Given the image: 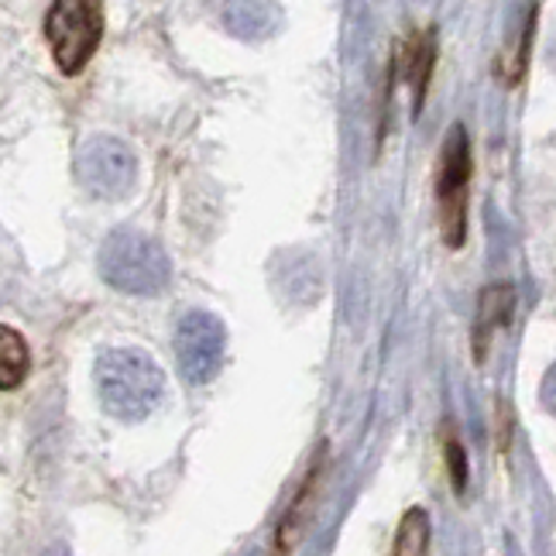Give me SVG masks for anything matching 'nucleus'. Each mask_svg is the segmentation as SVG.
Segmentation results:
<instances>
[{
	"label": "nucleus",
	"instance_id": "1a4fd4ad",
	"mask_svg": "<svg viewBox=\"0 0 556 556\" xmlns=\"http://www.w3.org/2000/svg\"><path fill=\"white\" fill-rule=\"evenodd\" d=\"M399 66H402L405 79L413 83V90H416V111H419L422 97H426V87H430V76H433V31H422V35L405 41L402 55H399Z\"/></svg>",
	"mask_w": 556,
	"mask_h": 556
},
{
	"label": "nucleus",
	"instance_id": "4468645a",
	"mask_svg": "<svg viewBox=\"0 0 556 556\" xmlns=\"http://www.w3.org/2000/svg\"><path fill=\"white\" fill-rule=\"evenodd\" d=\"M540 399H543L546 409L556 416V365L546 371V378H543V384H540Z\"/></svg>",
	"mask_w": 556,
	"mask_h": 556
},
{
	"label": "nucleus",
	"instance_id": "39448f33",
	"mask_svg": "<svg viewBox=\"0 0 556 556\" xmlns=\"http://www.w3.org/2000/svg\"><path fill=\"white\" fill-rule=\"evenodd\" d=\"M227 354V330L213 313L192 309L179 319L176 330V365L189 384H206L217 378Z\"/></svg>",
	"mask_w": 556,
	"mask_h": 556
},
{
	"label": "nucleus",
	"instance_id": "f03ea898",
	"mask_svg": "<svg viewBox=\"0 0 556 556\" xmlns=\"http://www.w3.org/2000/svg\"><path fill=\"white\" fill-rule=\"evenodd\" d=\"M100 275L106 286L131 295H155L173 282V262L159 241L138 230H114L100 248Z\"/></svg>",
	"mask_w": 556,
	"mask_h": 556
},
{
	"label": "nucleus",
	"instance_id": "f257e3e1",
	"mask_svg": "<svg viewBox=\"0 0 556 556\" xmlns=\"http://www.w3.org/2000/svg\"><path fill=\"white\" fill-rule=\"evenodd\" d=\"M97 389L106 413L124 422H138L162 402L165 375L144 351L111 348L97 357Z\"/></svg>",
	"mask_w": 556,
	"mask_h": 556
},
{
	"label": "nucleus",
	"instance_id": "20e7f679",
	"mask_svg": "<svg viewBox=\"0 0 556 556\" xmlns=\"http://www.w3.org/2000/svg\"><path fill=\"white\" fill-rule=\"evenodd\" d=\"M470 141L464 124H454L446 131L440 176H437V200H440V230L446 248H460L467 238V200H470Z\"/></svg>",
	"mask_w": 556,
	"mask_h": 556
},
{
	"label": "nucleus",
	"instance_id": "f8f14e48",
	"mask_svg": "<svg viewBox=\"0 0 556 556\" xmlns=\"http://www.w3.org/2000/svg\"><path fill=\"white\" fill-rule=\"evenodd\" d=\"M265 11H268V4H262V0H230V4L224 8V21L233 35L268 31Z\"/></svg>",
	"mask_w": 556,
	"mask_h": 556
},
{
	"label": "nucleus",
	"instance_id": "ddd939ff",
	"mask_svg": "<svg viewBox=\"0 0 556 556\" xmlns=\"http://www.w3.org/2000/svg\"><path fill=\"white\" fill-rule=\"evenodd\" d=\"M446 467H451V484L460 495V491L467 488V454H464L457 437H446Z\"/></svg>",
	"mask_w": 556,
	"mask_h": 556
},
{
	"label": "nucleus",
	"instance_id": "423d86ee",
	"mask_svg": "<svg viewBox=\"0 0 556 556\" xmlns=\"http://www.w3.org/2000/svg\"><path fill=\"white\" fill-rule=\"evenodd\" d=\"M135 173H138V159L117 138L97 135L90 141H83V148L76 152V179L83 189L100 200H121L131 189Z\"/></svg>",
	"mask_w": 556,
	"mask_h": 556
},
{
	"label": "nucleus",
	"instance_id": "6e6552de",
	"mask_svg": "<svg viewBox=\"0 0 556 556\" xmlns=\"http://www.w3.org/2000/svg\"><path fill=\"white\" fill-rule=\"evenodd\" d=\"M319 478H324V460H316V464L309 467V475H306L303 488L295 491V498H292V505H289V511H286V519H282V526H278L275 543H278V549H282V553H289V549L299 543V536H303V529H306V522H309V516H313V505H316Z\"/></svg>",
	"mask_w": 556,
	"mask_h": 556
},
{
	"label": "nucleus",
	"instance_id": "0eeeda50",
	"mask_svg": "<svg viewBox=\"0 0 556 556\" xmlns=\"http://www.w3.org/2000/svg\"><path fill=\"white\" fill-rule=\"evenodd\" d=\"M511 313H516V289L495 282L488 286L478 299V313H475V327H470V351H475V365L488 361V348L502 327L511 324Z\"/></svg>",
	"mask_w": 556,
	"mask_h": 556
},
{
	"label": "nucleus",
	"instance_id": "9d476101",
	"mask_svg": "<svg viewBox=\"0 0 556 556\" xmlns=\"http://www.w3.org/2000/svg\"><path fill=\"white\" fill-rule=\"evenodd\" d=\"M28 368H31V354L25 337L11 327H0V389L14 392L25 381Z\"/></svg>",
	"mask_w": 556,
	"mask_h": 556
},
{
	"label": "nucleus",
	"instance_id": "9b49d317",
	"mask_svg": "<svg viewBox=\"0 0 556 556\" xmlns=\"http://www.w3.org/2000/svg\"><path fill=\"white\" fill-rule=\"evenodd\" d=\"M430 540H433L430 511H426L422 505H413L399 522L392 556H426L430 553Z\"/></svg>",
	"mask_w": 556,
	"mask_h": 556
},
{
	"label": "nucleus",
	"instance_id": "7ed1b4c3",
	"mask_svg": "<svg viewBox=\"0 0 556 556\" xmlns=\"http://www.w3.org/2000/svg\"><path fill=\"white\" fill-rule=\"evenodd\" d=\"M46 38L62 73H83L103 38L100 0H52L46 14Z\"/></svg>",
	"mask_w": 556,
	"mask_h": 556
},
{
	"label": "nucleus",
	"instance_id": "2eb2a0df",
	"mask_svg": "<svg viewBox=\"0 0 556 556\" xmlns=\"http://www.w3.org/2000/svg\"><path fill=\"white\" fill-rule=\"evenodd\" d=\"M49 556H66V553H62V549H52V553H49Z\"/></svg>",
	"mask_w": 556,
	"mask_h": 556
}]
</instances>
